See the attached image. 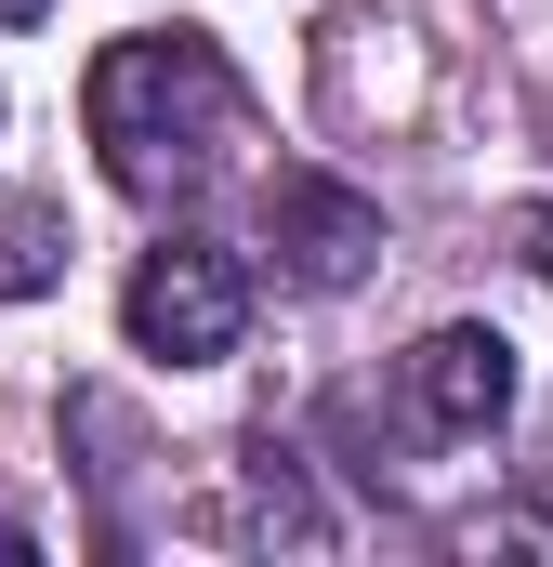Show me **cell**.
Returning <instances> with one entry per match:
<instances>
[{"instance_id":"1","label":"cell","mask_w":553,"mask_h":567,"mask_svg":"<svg viewBox=\"0 0 553 567\" xmlns=\"http://www.w3.org/2000/svg\"><path fill=\"white\" fill-rule=\"evenodd\" d=\"M238 120H251V93H238L225 40H198V27H133V40H106L93 80H80V133L106 158V185L145 198V212L198 198V185L225 172Z\"/></svg>"},{"instance_id":"2","label":"cell","mask_w":553,"mask_h":567,"mask_svg":"<svg viewBox=\"0 0 553 567\" xmlns=\"http://www.w3.org/2000/svg\"><path fill=\"white\" fill-rule=\"evenodd\" d=\"M119 330H133V357L158 370H211V357H238V330H251V278H238V251H211V238H158L119 290Z\"/></svg>"},{"instance_id":"3","label":"cell","mask_w":553,"mask_h":567,"mask_svg":"<svg viewBox=\"0 0 553 567\" xmlns=\"http://www.w3.org/2000/svg\"><path fill=\"white\" fill-rule=\"evenodd\" d=\"M264 238H276V265L303 290H356L383 265V198H356L330 172H276L264 185Z\"/></svg>"},{"instance_id":"4","label":"cell","mask_w":553,"mask_h":567,"mask_svg":"<svg viewBox=\"0 0 553 567\" xmlns=\"http://www.w3.org/2000/svg\"><path fill=\"white\" fill-rule=\"evenodd\" d=\"M409 423L421 435H448V449H474V435L514 410V343L488 330V317H448V330H421L409 343Z\"/></svg>"},{"instance_id":"5","label":"cell","mask_w":553,"mask_h":567,"mask_svg":"<svg viewBox=\"0 0 553 567\" xmlns=\"http://www.w3.org/2000/svg\"><path fill=\"white\" fill-rule=\"evenodd\" d=\"M66 278V212L53 198H0V303H40Z\"/></svg>"},{"instance_id":"6","label":"cell","mask_w":553,"mask_h":567,"mask_svg":"<svg viewBox=\"0 0 553 567\" xmlns=\"http://www.w3.org/2000/svg\"><path fill=\"white\" fill-rule=\"evenodd\" d=\"M238 475H251V528H264V542H303V555L330 542V515L303 502V475H290V449H276V435H251V462H238Z\"/></svg>"},{"instance_id":"7","label":"cell","mask_w":553,"mask_h":567,"mask_svg":"<svg viewBox=\"0 0 553 567\" xmlns=\"http://www.w3.org/2000/svg\"><path fill=\"white\" fill-rule=\"evenodd\" d=\"M0 555H27V528H0Z\"/></svg>"},{"instance_id":"8","label":"cell","mask_w":553,"mask_h":567,"mask_svg":"<svg viewBox=\"0 0 553 567\" xmlns=\"http://www.w3.org/2000/svg\"><path fill=\"white\" fill-rule=\"evenodd\" d=\"M0 13H40V0H0Z\"/></svg>"}]
</instances>
